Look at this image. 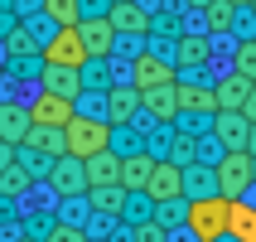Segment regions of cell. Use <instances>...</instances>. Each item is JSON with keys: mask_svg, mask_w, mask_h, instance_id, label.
Masks as SVG:
<instances>
[{"mask_svg": "<svg viewBox=\"0 0 256 242\" xmlns=\"http://www.w3.org/2000/svg\"><path fill=\"white\" fill-rule=\"evenodd\" d=\"M232 73H242L246 83H256V39H237L232 44Z\"/></svg>", "mask_w": 256, "mask_h": 242, "instance_id": "4316f807", "label": "cell"}, {"mask_svg": "<svg viewBox=\"0 0 256 242\" xmlns=\"http://www.w3.org/2000/svg\"><path fill=\"white\" fill-rule=\"evenodd\" d=\"M174 97H179V112H194V116H213L218 112V97L208 83H188V78H174Z\"/></svg>", "mask_w": 256, "mask_h": 242, "instance_id": "8fae6325", "label": "cell"}, {"mask_svg": "<svg viewBox=\"0 0 256 242\" xmlns=\"http://www.w3.org/2000/svg\"><path fill=\"white\" fill-rule=\"evenodd\" d=\"M78 39H82L87 58H112L116 54V29L106 15H87V20H78Z\"/></svg>", "mask_w": 256, "mask_h": 242, "instance_id": "52a82bcc", "label": "cell"}, {"mask_svg": "<svg viewBox=\"0 0 256 242\" xmlns=\"http://www.w3.org/2000/svg\"><path fill=\"white\" fill-rule=\"evenodd\" d=\"M29 184H34V174H29L24 165H20V160H10V165L0 170V194H5V199H20V194H24Z\"/></svg>", "mask_w": 256, "mask_h": 242, "instance_id": "484cf974", "label": "cell"}, {"mask_svg": "<svg viewBox=\"0 0 256 242\" xmlns=\"http://www.w3.org/2000/svg\"><path fill=\"white\" fill-rule=\"evenodd\" d=\"M82 174H87V189L121 184V155H112V150H97V155H87V160H82Z\"/></svg>", "mask_w": 256, "mask_h": 242, "instance_id": "2e32d148", "label": "cell"}, {"mask_svg": "<svg viewBox=\"0 0 256 242\" xmlns=\"http://www.w3.org/2000/svg\"><path fill=\"white\" fill-rule=\"evenodd\" d=\"M72 116H78L72 97H58V92H39V97H34V107H29V126H54V131H63Z\"/></svg>", "mask_w": 256, "mask_h": 242, "instance_id": "ba28073f", "label": "cell"}, {"mask_svg": "<svg viewBox=\"0 0 256 242\" xmlns=\"http://www.w3.org/2000/svg\"><path fill=\"white\" fill-rule=\"evenodd\" d=\"M179 78V68H174L170 58H160V54H150V49H140L136 54V63H130V78L126 83L136 87V92H145V87H164V83H174Z\"/></svg>", "mask_w": 256, "mask_h": 242, "instance_id": "5b68a950", "label": "cell"}, {"mask_svg": "<svg viewBox=\"0 0 256 242\" xmlns=\"http://www.w3.org/2000/svg\"><path fill=\"white\" fill-rule=\"evenodd\" d=\"M213 174H218V194L222 199H242L246 189H252V155L246 150H222Z\"/></svg>", "mask_w": 256, "mask_h": 242, "instance_id": "3957f363", "label": "cell"}, {"mask_svg": "<svg viewBox=\"0 0 256 242\" xmlns=\"http://www.w3.org/2000/svg\"><path fill=\"white\" fill-rule=\"evenodd\" d=\"M150 203H170V199H184V165H174V160H155V170L145 179L140 189Z\"/></svg>", "mask_w": 256, "mask_h": 242, "instance_id": "8992f818", "label": "cell"}, {"mask_svg": "<svg viewBox=\"0 0 256 242\" xmlns=\"http://www.w3.org/2000/svg\"><path fill=\"white\" fill-rule=\"evenodd\" d=\"M252 179H256V155H252Z\"/></svg>", "mask_w": 256, "mask_h": 242, "instance_id": "74e56055", "label": "cell"}, {"mask_svg": "<svg viewBox=\"0 0 256 242\" xmlns=\"http://www.w3.org/2000/svg\"><path fill=\"white\" fill-rule=\"evenodd\" d=\"M228 237H237V242H256V203L232 199V208H228Z\"/></svg>", "mask_w": 256, "mask_h": 242, "instance_id": "d6986e66", "label": "cell"}, {"mask_svg": "<svg viewBox=\"0 0 256 242\" xmlns=\"http://www.w3.org/2000/svg\"><path fill=\"white\" fill-rule=\"evenodd\" d=\"M246 155H256V121H252V131H246Z\"/></svg>", "mask_w": 256, "mask_h": 242, "instance_id": "836d02e7", "label": "cell"}, {"mask_svg": "<svg viewBox=\"0 0 256 242\" xmlns=\"http://www.w3.org/2000/svg\"><path fill=\"white\" fill-rule=\"evenodd\" d=\"M24 242H34V237H24Z\"/></svg>", "mask_w": 256, "mask_h": 242, "instance_id": "ab89813d", "label": "cell"}, {"mask_svg": "<svg viewBox=\"0 0 256 242\" xmlns=\"http://www.w3.org/2000/svg\"><path fill=\"white\" fill-rule=\"evenodd\" d=\"M228 208H232V199H222V194L188 199L184 203V232H194V242L222 237V232H228Z\"/></svg>", "mask_w": 256, "mask_h": 242, "instance_id": "6da1fadb", "label": "cell"}, {"mask_svg": "<svg viewBox=\"0 0 256 242\" xmlns=\"http://www.w3.org/2000/svg\"><path fill=\"white\" fill-rule=\"evenodd\" d=\"M150 170H155V155H150V150L121 155V189H126V194H140L145 179H150Z\"/></svg>", "mask_w": 256, "mask_h": 242, "instance_id": "e0dca14e", "label": "cell"}, {"mask_svg": "<svg viewBox=\"0 0 256 242\" xmlns=\"http://www.w3.org/2000/svg\"><path fill=\"white\" fill-rule=\"evenodd\" d=\"M63 145H68L72 160L112 150V121H102V116H72L68 126H63Z\"/></svg>", "mask_w": 256, "mask_h": 242, "instance_id": "7a4b0ae2", "label": "cell"}, {"mask_svg": "<svg viewBox=\"0 0 256 242\" xmlns=\"http://www.w3.org/2000/svg\"><path fill=\"white\" fill-rule=\"evenodd\" d=\"M44 92L78 97V92H82V73H78V68H54V63H44Z\"/></svg>", "mask_w": 256, "mask_h": 242, "instance_id": "7402d4cb", "label": "cell"}, {"mask_svg": "<svg viewBox=\"0 0 256 242\" xmlns=\"http://www.w3.org/2000/svg\"><path fill=\"white\" fill-rule=\"evenodd\" d=\"M213 242H237V237H228V232H222V237H213Z\"/></svg>", "mask_w": 256, "mask_h": 242, "instance_id": "d590c367", "label": "cell"}, {"mask_svg": "<svg viewBox=\"0 0 256 242\" xmlns=\"http://www.w3.org/2000/svg\"><path fill=\"white\" fill-rule=\"evenodd\" d=\"M10 54H34V39H29V29H10Z\"/></svg>", "mask_w": 256, "mask_h": 242, "instance_id": "1f68e13d", "label": "cell"}, {"mask_svg": "<svg viewBox=\"0 0 256 242\" xmlns=\"http://www.w3.org/2000/svg\"><path fill=\"white\" fill-rule=\"evenodd\" d=\"M203 194H218L213 165H184V199H203Z\"/></svg>", "mask_w": 256, "mask_h": 242, "instance_id": "d4e9b609", "label": "cell"}, {"mask_svg": "<svg viewBox=\"0 0 256 242\" xmlns=\"http://www.w3.org/2000/svg\"><path fill=\"white\" fill-rule=\"evenodd\" d=\"M48 184H54V194H63V199H82V194H87L82 160H72V155H58L54 165H48Z\"/></svg>", "mask_w": 256, "mask_h": 242, "instance_id": "9c48e42d", "label": "cell"}, {"mask_svg": "<svg viewBox=\"0 0 256 242\" xmlns=\"http://www.w3.org/2000/svg\"><path fill=\"white\" fill-rule=\"evenodd\" d=\"M228 5H252V0H228Z\"/></svg>", "mask_w": 256, "mask_h": 242, "instance_id": "8d00e7d4", "label": "cell"}, {"mask_svg": "<svg viewBox=\"0 0 256 242\" xmlns=\"http://www.w3.org/2000/svg\"><path fill=\"white\" fill-rule=\"evenodd\" d=\"M44 242H87V232L78 223H58L54 232H44Z\"/></svg>", "mask_w": 256, "mask_h": 242, "instance_id": "4dcf8cb0", "label": "cell"}, {"mask_svg": "<svg viewBox=\"0 0 256 242\" xmlns=\"http://www.w3.org/2000/svg\"><path fill=\"white\" fill-rule=\"evenodd\" d=\"M164 232H170V228H164L160 218H140V223L130 228V242H170Z\"/></svg>", "mask_w": 256, "mask_h": 242, "instance_id": "f1b7e54d", "label": "cell"}, {"mask_svg": "<svg viewBox=\"0 0 256 242\" xmlns=\"http://www.w3.org/2000/svg\"><path fill=\"white\" fill-rule=\"evenodd\" d=\"M252 20H256V0H252Z\"/></svg>", "mask_w": 256, "mask_h": 242, "instance_id": "f35d334b", "label": "cell"}, {"mask_svg": "<svg viewBox=\"0 0 256 242\" xmlns=\"http://www.w3.org/2000/svg\"><path fill=\"white\" fill-rule=\"evenodd\" d=\"M188 5H194V10H203V5H208V0H188Z\"/></svg>", "mask_w": 256, "mask_h": 242, "instance_id": "e575fe53", "label": "cell"}, {"mask_svg": "<svg viewBox=\"0 0 256 242\" xmlns=\"http://www.w3.org/2000/svg\"><path fill=\"white\" fill-rule=\"evenodd\" d=\"M237 112H242V116H246V121H256V83H252V87H246V102H242V107H237Z\"/></svg>", "mask_w": 256, "mask_h": 242, "instance_id": "d6a6232c", "label": "cell"}, {"mask_svg": "<svg viewBox=\"0 0 256 242\" xmlns=\"http://www.w3.org/2000/svg\"><path fill=\"white\" fill-rule=\"evenodd\" d=\"M213 141L222 145V150H246V131H252V121H246L242 112H213Z\"/></svg>", "mask_w": 256, "mask_h": 242, "instance_id": "30bf717a", "label": "cell"}, {"mask_svg": "<svg viewBox=\"0 0 256 242\" xmlns=\"http://www.w3.org/2000/svg\"><path fill=\"white\" fill-rule=\"evenodd\" d=\"M232 20H237V5H228V0H208L203 5V34H232Z\"/></svg>", "mask_w": 256, "mask_h": 242, "instance_id": "cb8c5ba5", "label": "cell"}, {"mask_svg": "<svg viewBox=\"0 0 256 242\" xmlns=\"http://www.w3.org/2000/svg\"><path fill=\"white\" fill-rule=\"evenodd\" d=\"M20 145H29V155H44V160L68 155V145H63V131H54V126H29Z\"/></svg>", "mask_w": 256, "mask_h": 242, "instance_id": "ac0fdd59", "label": "cell"}, {"mask_svg": "<svg viewBox=\"0 0 256 242\" xmlns=\"http://www.w3.org/2000/svg\"><path fill=\"white\" fill-rule=\"evenodd\" d=\"M140 116H155L160 126H170L174 116H179V97H174V83H164V87H145V92H140Z\"/></svg>", "mask_w": 256, "mask_h": 242, "instance_id": "4fadbf2b", "label": "cell"}, {"mask_svg": "<svg viewBox=\"0 0 256 242\" xmlns=\"http://www.w3.org/2000/svg\"><path fill=\"white\" fill-rule=\"evenodd\" d=\"M208 54H213V34H179V44H174V68H203L208 63Z\"/></svg>", "mask_w": 256, "mask_h": 242, "instance_id": "5bb4252c", "label": "cell"}, {"mask_svg": "<svg viewBox=\"0 0 256 242\" xmlns=\"http://www.w3.org/2000/svg\"><path fill=\"white\" fill-rule=\"evenodd\" d=\"M184 203H188V199H170V203H155V218L164 223V228H174V223H184Z\"/></svg>", "mask_w": 256, "mask_h": 242, "instance_id": "f546056e", "label": "cell"}, {"mask_svg": "<svg viewBox=\"0 0 256 242\" xmlns=\"http://www.w3.org/2000/svg\"><path fill=\"white\" fill-rule=\"evenodd\" d=\"M29 131V112L24 107H14V102H0V141L5 145H20Z\"/></svg>", "mask_w": 256, "mask_h": 242, "instance_id": "603a6c76", "label": "cell"}, {"mask_svg": "<svg viewBox=\"0 0 256 242\" xmlns=\"http://www.w3.org/2000/svg\"><path fill=\"white\" fill-rule=\"evenodd\" d=\"M136 116H140V92L130 83H116L112 92H106V121H112V126H130Z\"/></svg>", "mask_w": 256, "mask_h": 242, "instance_id": "7c38bea8", "label": "cell"}, {"mask_svg": "<svg viewBox=\"0 0 256 242\" xmlns=\"http://www.w3.org/2000/svg\"><path fill=\"white\" fill-rule=\"evenodd\" d=\"M246 87H252V83H246L242 73H228V78H218V83H213L218 112H237V107L246 102Z\"/></svg>", "mask_w": 256, "mask_h": 242, "instance_id": "ffe728a7", "label": "cell"}, {"mask_svg": "<svg viewBox=\"0 0 256 242\" xmlns=\"http://www.w3.org/2000/svg\"><path fill=\"white\" fill-rule=\"evenodd\" d=\"M82 203H92L102 218H116V213H126V189L121 184H102V189H87Z\"/></svg>", "mask_w": 256, "mask_h": 242, "instance_id": "44dd1931", "label": "cell"}, {"mask_svg": "<svg viewBox=\"0 0 256 242\" xmlns=\"http://www.w3.org/2000/svg\"><path fill=\"white\" fill-rule=\"evenodd\" d=\"M44 15H48L58 29H63V25H78V20H82V0H44Z\"/></svg>", "mask_w": 256, "mask_h": 242, "instance_id": "83f0119b", "label": "cell"}, {"mask_svg": "<svg viewBox=\"0 0 256 242\" xmlns=\"http://www.w3.org/2000/svg\"><path fill=\"white\" fill-rule=\"evenodd\" d=\"M106 20H112L116 34H145V29H150V15H145L136 0H112V5H106Z\"/></svg>", "mask_w": 256, "mask_h": 242, "instance_id": "9a60e30c", "label": "cell"}, {"mask_svg": "<svg viewBox=\"0 0 256 242\" xmlns=\"http://www.w3.org/2000/svg\"><path fill=\"white\" fill-rule=\"evenodd\" d=\"M44 63H54V68H78L82 73L92 58H87V49H82V39H78V25H63L54 34V39H44Z\"/></svg>", "mask_w": 256, "mask_h": 242, "instance_id": "277c9868", "label": "cell"}]
</instances>
